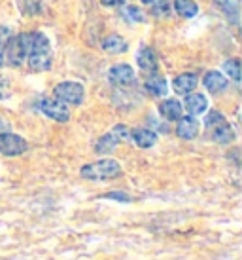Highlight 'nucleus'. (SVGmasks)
Returning a JSON list of instances; mask_svg holds the SVG:
<instances>
[{
  "label": "nucleus",
  "mask_w": 242,
  "mask_h": 260,
  "mask_svg": "<svg viewBox=\"0 0 242 260\" xmlns=\"http://www.w3.org/2000/svg\"><path fill=\"white\" fill-rule=\"evenodd\" d=\"M82 177L87 181H110L121 175V166L115 159H100L82 167Z\"/></svg>",
  "instance_id": "f257e3e1"
},
{
  "label": "nucleus",
  "mask_w": 242,
  "mask_h": 260,
  "mask_svg": "<svg viewBox=\"0 0 242 260\" xmlns=\"http://www.w3.org/2000/svg\"><path fill=\"white\" fill-rule=\"evenodd\" d=\"M30 35H19L6 44V57L12 67H19L30 51Z\"/></svg>",
  "instance_id": "f03ea898"
},
{
  "label": "nucleus",
  "mask_w": 242,
  "mask_h": 260,
  "mask_svg": "<svg viewBox=\"0 0 242 260\" xmlns=\"http://www.w3.org/2000/svg\"><path fill=\"white\" fill-rule=\"evenodd\" d=\"M55 97H57L61 103H68V105H82L84 101V86L78 84V82H61L57 87H55Z\"/></svg>",
  "instance_id": "7ed1b4c3"
},
{
  "label": "nucleus",
  "mask_w": 242,
  "mask_h": 260,
  "mask_svg": "<svg viewBox=\"0 0 242 260\" xmlns=\"http://www.w3.org/2000/svg\"><path fill=\"white\" fill-rule=\"evenodd\" d=\"M125 139H129L127 125H115L110 133H106L104 137L99 139V143H97V148H95V150L99 152V154H110V152H114L115 146L119 145L121 141H125Z\"/></svg>",
  "instance_id": "20e7f679"
},
{
  "label": "nucleus",
  "mask_w": 242,
  "mask_h": 260,
  "mask_svg": "<svg viewBox=\"0 0 242 260\" xmlns=\"http://www.w3.org/2000/svg\"><path fill=\"white\" fill-rule=\"evenodd\" d=\"M27 141L15 133H0V154L4 156H19L27 152Z\"/></svg>",
  "instance_id": "39448f33"
},
{
  "label": "nucleus",
  "mask_w": 242,
  "mask_h": 260,
  "mask_svg": "<svg viewBox=\"0 0 242 260\" xmlns=\"http://www.w3.org/2000/svg\"><path fill=\"white\" fill-rule=\"evenodd\" d=\"M40 110L55 122H68V118H70V110L66 109V105L61 103L59 99H42Z\"/></svg>",
  "instance_id": "423d86ee"
},
{
  "label": "nucleus",
  "mask_w": 242,
  "mask_h": 260,
  "mask_svg": "<svg viewBox=\"0 0 242 260\" xmlns=\"http://www.w3.org/2000/svg\"><path fill=\"white\" fill-rule=\"evenodd\" d=\"M108 78L115 86H129L135 82V71L131 65H114L108 73Z\"/></svg>",
  "instance_id": "0eeeda50"
},
{
  "label": "nucleus",
  "mask_w": 242,
  "mask_h": 260,
  "mask_svg": "<svg viewBox=\"0 0 242 260\" xmlns=\"http://www.w3.org/2000/svg\"><path fill=\"white\" fill-rule=\"evenodd\" d=\"M27 59H29L30 71L34 73H42L51 67V51H30Z\"/></svg>",
  "instance_id": "6e6552de"
},
{
  "label": "nucleus",
  "mask_w": 242,
  "mask_h": 260,
  "mask_svg": "<svg viewBox=\"0 0 242 260\" xmlns=\"http://www.w3.org/2000/svg\"><path fill=\"white\" fill-rule=\"evenodd\" d=\"M176 133H178V137H182V139H195L199 135V122H197L193 116L180 118Z\"/></svg>",
  "instance_id": "1a4fd4ad"
},
{
  "label": "nucleus",
  "mask_w": 242,
  "mask_h": 260,
  "mask_svg": "<svg viewBox=\"0 0 242 260\" xmlns=\"http://www.w3.org/2000/svg\"><path fill=\"white\" fill-rule=\"evenodd\" d=\"M197 84H199V78H197V74H193V73L180 74V76H176L174 82H172L174 89H176L178 93H184V95L191 93L193 89L197 87Z\"/></svg>",
  "instance_id": "9d476101"
},
{
  "label": "nucleus",
  "mask_w": 242,
  "mask_h": 260,
  "mask_svg": "<svg viewBox=\"0 0 242 260\" xmlns=\"http://www.w3.org/2000/svg\"><path fill=\"white\" fill-rule=\"evenodd\" d=\"M184 107H185V110H187L189 114L199 116L208 109V101H207V97H205L203 93H191V95H187V97H185Z\"/></svg>",
  "instance_id": "9b49d317"
},
{
  "label": "nucleus",
  "mask_w": 242,
  "mask_h": 260,
  "mask_svg": "<svg viewBox=\"0 0 242 260\" xmlns=\"http://www.w3.org/2000/svg\"><path fill=\"white\" fill-rule=\"evenodd\" d=\"M203 82H205V87H207L210 93H220V91H223V89L227 87V78L221 73H218V71L207 73V76H205Z\"/></svg>",
  "instance_id": "f8f14e48"
},
{
  "label": "nucleus",
  "mask_w": 242,
  "mask_h": 260,
  "mask_svg": "<svg viewBox=\"0 0 242 260\" xmlns=\"http://www.w3.org/2000/svg\"><path fill=\"white\" fill-rule=\"evenodd\" d=\"M159 112L165 120H180L182 118V103L176 99H167L159 105Z\"/></svg>",
  "instance_id": "ddd939ff"
},
{
  "label": "nucleus",
  "mask_w": 242,
  "mask_h": 260,
  "mask_svg": "<svg viewBox=\"0 0 242 260\" xmlns=\"http://www.w3.org/2000/svg\"><path fill=\"white\" fill-rule=\"evenodd\" d=\"M212 139L216 143H221V145H227L235 139V133H233V127L229 125L227 122H221L218 125L212 127Z\"/></svg>",
  "instance_id": "4468645a"
},
{
  "label": "nucleus",
  "mask_w": 242,
  "mask_h": 260,
  "mask_svg": "<svg viewBox=\"0 0 242 260\" xmlns=\"http://www.w3.org/2000/svg\"><path fill=\"white\" fill-rule=\"evenodd\" d=\"M136 63H138V67L144 69V71H155L157 69L155 53H153L150 48H140L138 55H136Z\"/></svg>",
  "instance_id": "2eb2a0df"
},
{
  "label": "nucleus",
  "mask_w": 242,
  "mask_h": 260,
  "mask_svg": "<svg viewBox=\"0 0 242 260\" xmlns=\"http://www.w3.org/2000/svg\"><path fill=\"white\" fill-rule=\"evenodd\" d=\"M133 139L140 148H151L157 143V135L150 129H135L133 131Z\"/></svg>",
  "instance_id": "dca6fc26"
},
{
  "label": "nucleus",
  "mask_w": 242,
  "mask_h": 260,
  "mask_svg": "<svg viewBox=\"0 0 242 260\" xmlns=\"http://www.w3.org/2000/svg\"><path fill=\"white\" fill-rule=\"evenodd\" d=\"M146 87H148V91L151 95H157V97H163L167 95L169 91V84H167V80L163 76H159V74H153L148 82H146Z\"/></svg>",
  "instance_id": "f3484780"
},
{
  "label": "nucleus",
  "mask_w": 242,
  "mask_h": 260,
  "mask_svg": "<svg viewBox=\"0 0 242 260\" xmlns=\"http://www.w3.org/2000/svg\"><path fill=\"white\" fill-rule=\"evenodd\" d=\"M102 48L108 51V53H121V51L127 50V42L119 37V35H110L102 40Z\"/></svg>",
  "instance_id": "a211bd4d"
},
{
  "label": "nucleus",
  "mask_w": 242,
  "mask_h": 260,
  "mask_svg": "<svg viewBox=\"0 0 242 260\" xmlns=\"http://www.w3.org/2000/svg\"><path fill=\"white\" fill-rule=\"evenodd\" d=\"M174 10L182 17H193L199 12V6H197L195 0H174Z\"/></svg>",
  "instance_id": "6ab92c4d"
},
{
  "label": "nucleus",
  "mask_w": 242,
  "mask_h": 260,
  "mask_svg": "<svg viewBox=\"0 0 242 260\" xmlns=\"http://www.w3.org/2000/svg\"><path fill=\"white\" fill-rule=\"evenodd\" d=\"M223 69H225V73H227L229 78H233L235 82L240 80V61H238V59H231V61H227V63L223 65Z\"/></svg>",
  "instance_id": "aec40b11"
},
{
  "label": "nucleus",
  "mask_w": 242,
  "mask_h": 260,
  "mask_svg": "<svg viewBox=\"0 0 242 260\" xmlns=\"http://www.w3.org/2000/svg\"><path fill=\"white\" fill-rule=\"evenodd\" d=\"M123 15L127 17L131 23H135V21H144V14H142V10L140 8H136V6H127L125 10H123Z\"/></svg>",
  "instance_id": "412c9836"
},
{
  "label": "nucleus",
  "mask_w": 242,
  "mask_h": 260,
  "mask_svg": "<svg viewBox=\"0 0 242 260\" xmlns=\"http://www.w3.org/2000/svg\"><path fill=\"white\" fill-rule=\"evenodd\" d=\"M151 10H153V15H157V17H167L169 12H171V6H169L167 0H159L157 4L151 6Z\"/></svg>",
  "instance_id": "4be33fe9"
},
{
  "label": "nucleus",
  "mask_w": 242,
  "mask_h": 260,
  "mask_svg": "<svg viewBox=\"0 0 242 260\" xmlns=\"http://www.w3.org/2000/svg\"><path fill=\"white\" fill-rule=\"evenodd\" d=\"M221 122H225V118H223V114L216 112V110H212V112L207 116V120H205L207 127H214V125H218V123H221Z\"/></svg>",
  "instance_id": "5701e85b"
},
{
  "label": "nucleus",
  "mask_w": 242,
  "mask_h": 260,
  "mask_svg": "<svg viewBox=\"0 0 242 260\" xmlns=\"http://www.w3.org/2000/svg\"><path fill=\"white\" fill-rule=\"evenodd\" d=\"M10 95H12V84H10V80L0 76V99H8Z\"/></svg>",
  "instance_id": "b1692460"
},
{
  "label": "nucleus",
  "mask_w": 242,
  "mask_h": 260,
  "mask_svg": "<svg viewBox=\"0 0 242 260\" xmlns=\"http://www.w3.org/2000/svg\"><path fill=\"white\" fill-rule=\"evenodd\" d=\"M100 2H102V6H119L125 0H100Z\"/></svg>",
  "instance_id": "393cba45"
},
{
  "label": "nucleus",
  "mask_w": 242,
  "mask_h": 260,
  "mask_svg": "<svg viewBox=\"0 0 242 260\" xmlns=\"http://www.w3.org/2000/svg\"><path fill=\"white\" fill-rule=\"evenodd\" d=\"M108 198H115V200H125V202H129V198L127 196H119L117 192H114V194H110Z\"/></svg>",
  "instance_id": "a878e982"
},
{
  "label": "nucleus",
  "mask_w": 242,
  "mask_h": 260,
  "mask_svg": "<svg viewBox=\"0 0 242 260\" xmlns=\"http://www.w3.org/2000/svg\"><path fill=\"white\" fill-rule=\"evenodd\" d=\"M144 4H148V6H153V4H157L159 0H142Z\"/></svg>",
  "instance_id": "bb28decb"
},
{
  "label": "nucleus",
  "mask_w": 242,
  "mask_h": 260,
  "mask_svg": "<svg viewBox=\"0 0 242 260\" xmlns=\"http://www.w3.org/2000/svg\"><path fill=\"white\" fill-rule=\"evenodd\" d=\"M2 63H4V53L0 51V65H2Z\"/></svg>",
  "instance_id": "cd10ccee"
},
{
  "label": "nucleus",
  "mask_w": 242,
  "mask_h": 260,
  "mask_svg": "<svg viewBox=\"0 0 242 260\" xmlns=\"http://www.w3.org/2000/svg\"><path fill=\"white\" fill-rule=\"evenodd\" d=\"M216 2H221V4H227L229 0H216Z\"/></svg>",
  "instance_id": "c85d7f7f"
}]
</instances>
